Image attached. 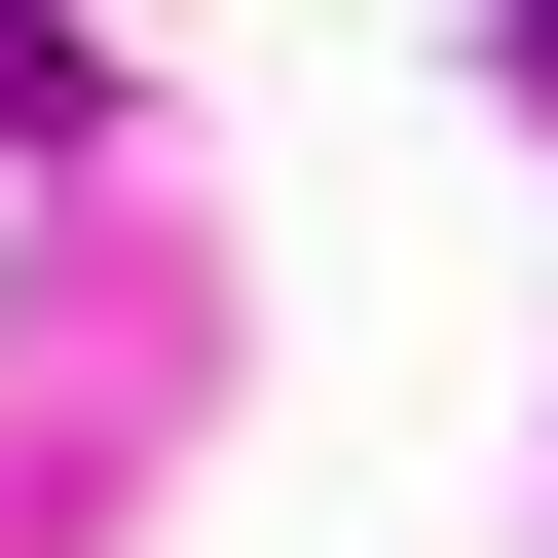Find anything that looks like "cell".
<instances>
[{
	"instance_id": "obj_1",
	"label": "cell",
	"mask_w": 558,
	"mask_h": 558,
	"mask_svg": "<svg viewBox=\"0 0 558 558\" xmlns=\"http://www.w3.org/2000/svg\"><path fill=\"white\" fill-rule=\"evenodd\" d=\"M521 75H558V0H521Z\"/></svg>"
}]
</instances>
